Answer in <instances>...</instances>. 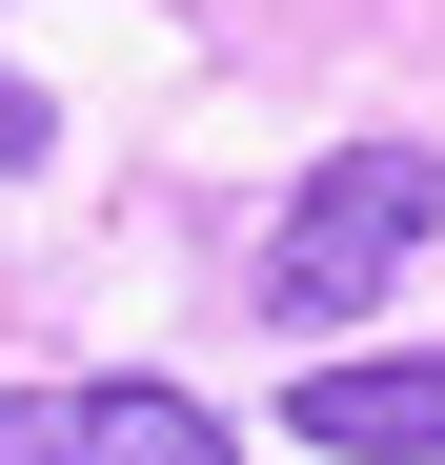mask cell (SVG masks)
<instances>
[{"label":"cell","instance_id":"obj_1","mask_svg":"<svg viewBox=\"0 0 445 465\" xmlns=\"http://www.w3.org/2000/svg\"><path fill=\"white\" fill-rule=\"evenodd\" d=\"M425 223H445V163H425L405 122L324 142V163H304V203L263 223V324H364V303L425 263Z\"/></svg>","mask_w":445,"mask_h":465},{"label":"cell","instance_id":"obj_2","mask_svg":"<svg viewBox=\"0 0 445 465\" xmlns=\"http://www.w3.org/2000/svg\"><path fill=\"white\" fill-rule=\"evenodd\" d=\"M0 465H243V425L203 384L102 364V384H0Z\"/></svg>","mask_w":445,"mask_h":465},{"label":"cell","instance_id":"obj_3","mask_svg":"<svg viewBox=\"0 0 445 465\" xmlns=\"http://www.w3.org/2000/svg\"><path fill=\"white\" fill-rule=\"evenodd\" d=\"M283 445L324 465H445V344H344L283 384Z\"/></svg>","mask_w":445,"mask_h":465},{"label":"cell","instance_id":"obj_4","mask_svg":"<svg viewBox=\"0 0 445 465\" xmlns=\"http://www.w3.org/2000/svg\"><path fill=\"white\" fill-rule=\"evenodd\" d=\"M41 142H61V122H41V82H21V61H0V183H21Z\"/></svg>","mask_w":445,"mask_h":465}]
</instances>
